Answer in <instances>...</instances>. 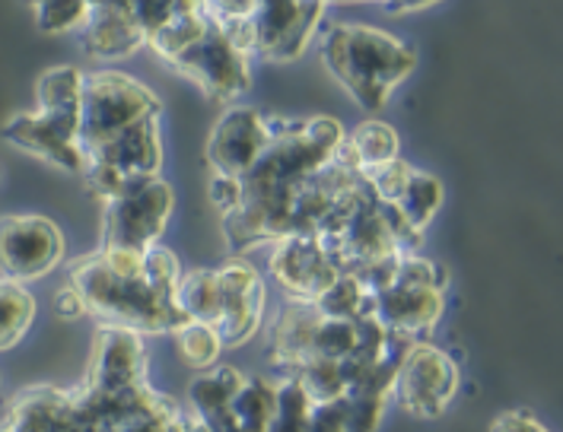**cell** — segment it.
<instances>
[{
    "label": "cell",
    "instance_id": "3957f363",
    "mask_svg": "<svg viewBox=\"0 0 563 432\" xmlns=\"http://www.w3.org/2000/svg\"><path fill=\"white\" fill-rule=\"evenodd\" d=\"M159 115H163L159 96L141 80L121 70L84 74V102H80V131H77L84 163L124 131Z\"/></svg>",
    "mask_w": 563,
    "mask_h": 432
},
{
    "label": "cell",
    "instance_id": "2e32d148",
    "mask_svg": "<svg viewBox=\"0 0 563 432\" xmlns=\"http://www.w3.org/2000/svg\"><path fill=\"white\" fill-rule=\"evenodd\" d=\"M277 407V381L271 378H245L242 388L227 403V410L205 432H267Z\"/></svg>",
    "mask_w": 563,
    "mask_h": 432
},
{
    "label": "cell",
    "instance_id": "44dd1931",
    "mask_svg": "<svg viewBox=\"0 0 563 432\" xmlns=\"http://www.w3.org/2000/svg\"><path fill=\"white\" fill-rule=\"evenodd\" d=\"M312 306L325 318H341V321L376 318V296L363 287L356 274H341Z\"/></svg>",
    "mask_w": 563,
    "mask_h": 432
},
{
    "label": "cell",
    "instance_id": "f1b7e54d",
    "mask_svg": "<svg viewBox=\"0 0 563 432\" xmlns=\"http://www.w3.org/2000/svg\"><path fill=\"white\" fill-rule=\"evenodd\" d=\"M490 432H548V430L534 420L532 413H526V410H506V413H500V417H494Z\"/></svg>",
    "mask_w": 563,
    "mask_h": 432
},
{
    "label": "cell",
    "instance_id": "8992f818",
    "mask_svg": "<svg viewBox=\"0 0 563 432\" xmlns=\"http://www.w3.org/2000/svg\"><path fill=\"white\" fill-rule=\"evenodd\" d=\"M67 252L64 232L55 220L35 213L0 217V274L10 284H32L48 277Z\"/></svg>",
    "mask_w": 563,
    "mask_h": 432
},
{
    "label": "cell",
    "instance_id": "52a82bcc",
    "mask_svg": "<svg viewBox=\"0 0 563 432\" xmlns=\"http://www.w3.org/2000/svg\"><path fill=\"white\" fill-rule=\"evenodd\" d=\"M459 381H462L459 366L445 350L415 341L401 356L391 395L405 407V413L433 420L443 417L445 407L459 395Z\"/></svg>",
    "mask_w": 563,
    "mask_h": 432
},
{
    "label": "cell",
    "instance_id": "7402d4cb",
    "mask_svg": "<svg viewBox=\"0 0 563 432\" xmlns=\"http://www.w3.org/2000/svg\"><path fill=\"white\" fill-rule=\"evenodd\" d=\"M35 318V299L26 287L0 280V350L20 344Z\"/></svg>",
    "mask_w": 563,
    "mask_h": 432
},
{
    "label": "cell",
    "instance_id": "9a60e30c",
    "mask_svg": "<svg viewBox=\"0 0 563 432\" xmlns=\"http://www.w3.org/2000/svg\"><path fill=\"white\" fill-rule=\"evenodd\" d=\"M322 321V312L312 302L290 299L271 328V363L284 375L312 359V337Z\"/></svg>",
    "mask_w": 563,
    "mask_h": 432
},
{
    "label": "cell",
    "instance_id": "5bb4252c",
    "mask_svg": "<svg viewBox=\"0 0 563 432\" xmlns=\"http://www.w3.org/2000/svg\"><path fill=\"white\" fill-rule=\"evenodd\" d=\"M443 201V181H440L437 175L423 173V169H417L415 166V173L408 178L405 191L398 195V201L388 203V207L383 203L388 213V223H391V230H395L401 248H405L408 255H415L417 245L423 242V232L430 226V220L440 213Z\"/></svg>",
    "mask_w": 563,
    "mask_h": 432
},
{
    "label": "cell",
    "instance_id": "83f0119b",
    "mask_svg": "<svg viewBox=\"0 0 563 432\" xmlns=\"http://www.w3.org/2000/svg\"><path fill=\"white\" fill-rule=\"evenodd\" d=\"M309 432H344V403H312V410H309Z\"/></svg>",
    "mask_w": 563,
    "mask_h": 432
},
{
    "label": "cell",
    "instance_id": "603a6c76",
    "mask_svg": "<svg viewBox=\"0 0 563 432\" xmlns=\"http://www.w3.org/2000/svg\"><path fill=\"white\" fill-rule=\"evenodd\" d=\"M284 378H294L312 403L341 401L347 395V381H344V373H341V363H334V359H309V363L297 366L294 373L284 375Z\"/></svg>",
    "mask_w": 563,
    "mask_h": 432
},
{
    "label": "cell",
    "instance_id": "30bf717a",
    "mask_svg": "<svg viewBox=\"0 0 563 432\" xmlns=\"http://www.w3.org/2000/svg\"><path fill=\"white\" fill-rule=\"evenodd\" d=\"M267 267L284 292L297 302H316L341 277V267L328 255L319 235H287L271 242Z\"/></svg>",
    "mask_w": 563,
    "mask_h": 432
},
{
    "label": "cell",
    "instance_id": "6da1fadb",
    "mask_svg": "<svg viewBox=\"0 0 563 432\" xmlns=\"http://www.w3.org/2000/svg\"><path fill=\"white\" fill-rule=\"evenodd\" d=\"M322 60L363 112H379L415 74L417 52L369 23H338L322 38Z\"/></svg>",
    "mask_w": 563,
    "mask_h": 432
},
{
    "label": "cell",
    "instance_id": "5b68a950",
    "mask_svg": "<svg viewBox=\"0 0 563 432\" xmlns=\"http://www.w3.org/2000/svg\"><path fill=\"white\" fill-rule=\"evenodd\" d=\"M173 188L159 175L131 181L119 198L102 203V248L147 252L159 245V235L173 220Z\"/></svg>",
    "mask_w": 563,
    "mask_h": 432
},
{
    "label": "cell",
    "instance_id": "1f68e13d",
    "mask_svg": "<svg viewBox=\"0 0 563 432\" xmlns=\"http://www.w3.org/2000/svg\"><path fill=\"white\" fill-rule=\"evenodd\" d=\"M325 3H383V0H325Z\"/></svg>",
    "mask_w": 563,
    "mask_h": 432
},
{
    "label": "cell",
    "instance_id": "9c48e42d",
    "mask_svg": "<svg viewBox=\"0 0 563 432\" xmlns=\"http://www.w3.org/2000/svg\"><path fill=\"white\" fill-rule=\"evenodd\" d=\"M280 115H271L262 109H230L227 115L217 121L210 131L205 163L210 175H227V178H242L255 166L277 131Z\"/></svg>",
    "mask_w": 563,
    "mask_h": 432
},
{
    "label": "cell",
    "instance_id": "7a4b0ae2",
    "mask_svg": "<svg viewBox=\"0 0 563 432\" xmlns=\"http://www.w3.org/2000/svg\"><path fill=\"white\" fill-rule=\"evenodd\" d=\"M67 284L84 296L87 315L102 318V324L131 328L137 334H176L188 324L176 292L156 287L144 270L134 277L112 274L99 252L70 261Z\"/></svg>",
    "mask_w": 563,
    "mask_h": 432
},
{
    "label": "cell",
    "instance_id": "ac0fdd59",
    "mask_svg": "<svg viewBox=\"0 0 563 432\" xmlns=\"http://www.w3.org/2000/svg\"><path fill=\"white\" fill-rule=\"evenodd\" d=\"M35 102H38V112H45V115H55L80 124L84 70L74 67V64H60V67L45 70L38 77V84H35Z\"/></svg>",
    "mask_w": 563,
    "mask_h": 432
},
{
    "label": "cell",
    "instance_id": "4fadbf2b",
    "mask_svg": "<svg viewBox=\"0 0 563 432\" xmlns=\"http://www.w3.org/2000/svg\"><path fill=\"white\" fill-rule=\"evenodd\" d=\"M445 302L443 292L433 287H420L395 277L386 289L376 292V321L386 328L388 334H405V337H420L427 331L437 328V321L443 318Z\"/></svg>",
    "mask_w": 563,
    "mask_h": 432
},
{
    "label": "cell",
    "instance_id": "ba28073f",
    "mask_svg": "<svg viewBox=\"0 0 563 432\" xmlns=\"http://www.w3.org/2000/svg\"><path fill=\"white\" fill-rule=\"evenodd\" d=\"M166 67L205 89L213 102H236L252 89V58L236 48V42L220 23Z\"/></svg>",
    "mask_w": 563,
    "mask_h": 432
},
{
    "label": "cell",
    "instance_id": "ffe728a7",
    "mask_svg": "<svg viewBox=\"0 0 563 432\" xmlns=\"http://www.w3.org/2000/svg\"><path fill=\"white\" fill-rule=\"evenodd\" d=\"M178 309L185 312L188 321L198 324H217L223 312V289L217 280V270H191L178 280L176 289Z\"/></svg>",
    "mask_w": 563,
    "mask_h": 432
},
{
    "label": "cell",
    "instance_id": "8fae6325",
    "mask_svg": "<svg viewBox=\"0 0 563 432\" xmlns=\"http://www.w3.org/2000/svg\"><path fill=\"white\" fill-rule=\"evenodd\" d=\"M217 280L223 289V312L213 324V331L220 334L223 346L245 344L258 331L262 315H265L267 296L262 274L245 255H236L217 270Z\"/></svg>",
    "mask_w": 563,
    "mask_h": 432
},
{
    "label": "cell",
    "instance_id": "4316f807",
    "mask_svg": "<svg viewBox=\"0 0 563 432\" xmlns=\"http://www.w3.org/2000/svg\"><path fill=\"white\" fill-rule=\"evenodd\" d=\"M208 198L227 217V213H233L242 203V185H239L236 178H227V175H210Z\"/></svg>",
    "mask_w": 563,
    "mask_h": 432
},
{
    "label": "cell",
    "instance_id": "f546056e",
    "mask_svg": "<svg viewBox=\"0 0 563 432\" xmlns=\"http://www.w3.org/2000/svg\"><path fill=\"white\" fill-rule=\"evenodd\" d=\"M55 312L60 318H80L87 315V302H84V296L77 289L67 284V287H60L55 292Z\"/></svg>",
    "mask_w": 563,
    "mask_h": 432
},
{
    "label": "cell",
    "instance_id": "e0dca14e",
    "mask_svg": "<svg viewBox=\"0 0 563 432\" xmlns=\"http://www.w3.org/2000/svg\"><path fill=\"white\" fill-rule=\"evenodd\" d=\"M401 153V141L395 134V128L386 121H360L354 131L344 134V144L338 149V156L354 169L356 175L376 166H386L391 159H398Z\"/></svg>",
    "mask_w": 563,
    "mask_h": 432
},
{
    "label": "cell",
    "instance_id": "277c9868",
    "mask_svg": "<svg viewBox=\"0 0 563 432\" xmlns=\"http://www.w3.org/2000/svg\"><path fill=\"white\" fill-rule=\"evenodd\" d=\"M208 0H99L80 30V48L96 60H119L147 48L173 16Z\"/></svg>",
    "mask_w": 563,
    "mask_h": 432
},
{
    "label": "cell",
    "instance_id": "4dcf8cb0",
    "mask_svg": "<svg viewBox=\"0 0 563 432\" xmlns=\"http://www.w3.org/2000/svg\"><path fill=\"white\" fill-rule=\"evenodd\" d=\"M440 0H383L379 7L391 13V16H401V13H411V10H423V7H433Z\"/></svg>",
    "mask_w": 563,
    "mask_h": 432
},
{
    "label": "cell",
    "instance_id": "d6986e66",
    "mask_svg": "<svg viewBox=\"0 0 563 432\" xmlns=\"http://www.w3.org/2000/svg\"><path fill=\"white\" fill-rule=\"evenodd\" d=\"M242 381H245V375L233 369V366H210L191 381L188 410L198 417L201 427H210L227 410V403L233 401V395L242 388Z\"/></svg>",
    "mask_w": 563,
    "mask_h": 432
},
{
    "label": "cell",
    "instance_id": "7c38bea8",
    "mask_svg": "<svg viewBox=\"0 0 563 432\" xmlns=\"http://www.w3.org/2000/svg\"><path fill=\"white\" fill-rule=\"evenodd\" d=\"M80 124L64 118L45 115V112H16L3 124V141L26 153H35L38 159L58 166L64 173H84V153L77 144Z\"/></svg>",
    "mask_w": 563,
    "mask_h": 432
},
{
    "label": "cell",
    "instance_id": "d4e9b609",
    "mask_svg": "<svg viewBox=\"0 0 563 432\" xmlns=\"http://www.w3.org/2000/svg\"><path fill=\"white\" fill-rule=\"evenodd\" d=\"M176 341L178 356H181L188 366L201 369V373L210 369V366H217V359H220V353H223L220 334H217L210 324H198V321H188L185 328H178Z\"/></svg>",
    "mask_w": 563,
    "mask_h": 432
},
{
    "label": "cell",
    "instance_id": "484cf974",
    "mask_svg": "<svg viewBox=\"0 0 563 432\" xmlns=\"http://www.w3.org/2000/svg\"><path fill=\"white\" fill-rule=\"evenodd\" d=\"M312 401L294 378H277V407L267 432H309Z\"/></svg>",
    "mask_w": 563,
    "mask_h": 432
},
{
    "label": "cell",
    "instance_id": "cb8c5ba5",
    "mask_svg": "<svg viewBox=\"0 0 563 432\" xmlns=\"http://www.w3.org/2000/svg\"><path fill=\"white\" fill-rule=\"evenodd\" d=\"M89 13H92V0H35L32 3L35 30L45 35L84 30Z\"/></svg>",
    "mask_w": 563,
    "mask_h": 432
},
{
    "label": "cell",
    "instance_id": "d6a6232c",
    "mask_svg": "<svg viewBox=\"0 0 563 432\" xmlns=\"http://www.w3.org/2000/svg\"><path fill=\"white\" fill-rule=\"evenodd\" d=\"M20 3H30V7H32V3H35V0H20ZM96 3H99V0H92V7H96Z\"/></svg>",
    "mask_w": 563,
    "mask_h": 432
}]
</instances>
